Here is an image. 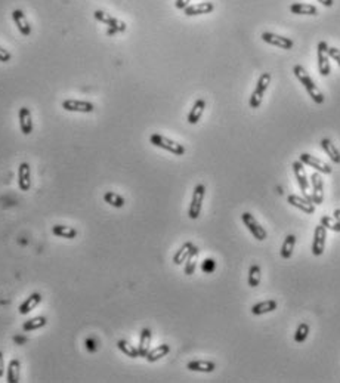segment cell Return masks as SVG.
Segmentation results:
<instances>
[{"instance_id": "obj_1", "label": "cell", "mask_w": 340, "mask_h": 383, "mask_svg": "<svg viewBox=\"0 0 340 383\" xmlns=\"http://www.w3.org/2000/svg\"><path fill=\"white\" fill-rule=\"evenodd\" d=\"M293 72L297 77V80L303 85L305 91L308 92V95L314 99V102L316 104H322L324 102V95L319 92V89L316 88V85L314 83V80L311 79V75L306 72V70L302 65H294L293 67Z\"/></svg>"}, {"instance_id": "obj_2", "label": "cell", "mask_w": 340, "mask_h": 383, "mask_svg": "<svg viewBox=\"0 0 340 383\" xmlns=\"http://www.w3.org/2000/svg\"><path fill=\"white\" fill-rule=\"evenodd\" d=\"M149 142L154 145V146H158V148H163L169 152H172V154L175 156H184L185 154V146L182 144H178L172 139H169L163 135H158V133H154L149 136Z\"/></svg>"}, {"instance_id": "obj_3", "label": "cell", "mask_w": 340, "mask_h": 383, "mask_svg": "<svg viewBox=\"0 0 340 383\" xmlns=\"http://www.w3.org/2000/svg\"><path fill=\"white\" fill-rule=\"evenodd\" d=\"M271 85V74L269 72H264L256 85V89L253 91L251 96H250V107L251 108H259L264 99V95L267 92V89Z\"/></svg>"}, {"instance_id": "obj_4", "label": "cell", "mask_w": 340, "mask_h": 383, "mask_svg": "<svg viewBox=\"0 0 340 383\" xmlns=\"http://www.w3.org/2000/svg\"><path fill=\"white\" fill-rule=\"evenodd\" d=\"M241 219H243V222H244V225L247 226V229L248 231L253 234V237L256 239V240H259V241H264V240H267V237H268V234H267V231H265V228L258 222V219L254 217L251 213H248V212H244L243 215H241Z\"/></svg>"}, {"instance_id": "obj_5", "label": "cell", "mask_w": 340, "mask_h": 383, "mask_svg": "<svg viewBox=\"0 0 340 383\" xmlns=\"http://www.w3.org/2000/svg\"><path fill=\"white\" fill-rule=\"evenodd\" d=\"M206 195V187L203 184H198L194 188L193 192V200L190 203V209H188V216L191 219H197L201 213V207H203V200Z\"/></svg>"}, {"instance_id": "obj_6", "label": "cell", "mask_w": 340, "mask_h": 383, "mask_svg": "<svg viewBox=\"0 0 340 383\" xmlns=\"http://www.w3.org/2000/svg\"><path fill=\"white\" fill-rule=\"evenodd\" d=\"M94 15H95V18H97L99 23L108 25L107 34H116V33H123V31H126V24H124V23H121V21H119L117 18H114V17L105 14L104 11H95Z\"/></svg>"}, {"instance_id": "obj_7", "label": "cell", "mask_w": 340, "mask_h": 383, "mask_svg": "<svg viewBox=\"0 0 340 383\" xmlns=\"http://www.w3.org/2000/svg\"><path fill=\"white\" fill-rule=\"evenodd\" d=\"M316 55H318V70H319V74L324 75V77H327V75L331 72V68H330V61H328V45L327 42H319L318 46H316Z\"/></svg>"}, {"instance_id": "obj_8", "label": "cell", "mask_w": 340, "mask_h": 383, "mask_svg": "<svg viewBox=\"0 0 340 383\" xmlns=\"http://www.w3.org/2000/svg\"><path fill=\"white\" fill-rule=\"evenodd\" d=\"M293 172H294V176H296V181L300 187V191L303 194V197L306 200H311L312 201V197L308 194V188H309V182H308V176L305 173V168H303V163L300 160L294 162L293 163Z\"/></svg>"}, {"instance_id": "obj_9", "label": "cell", "mask_w": 340, "mask_h": 383, "mask_svg": "<svg viewBox=\"0 0 340 383\" xmlns=\"http://www.w3.org/2000/svg\"><path fill=\"white\" fill-rule=\"evenodd\" d=\"M261 37H262L264 42H267V43H269V45H272V46H277V48H280V49L289 50V49H291V48L294 46V42H293L291 39L284 37V36H278V34H274V33H269V31L262 33Z\"/></svg>"}, {"instance_id": "obj_10", "label": "cell", "mask_w": 340, "mask_h": 383, "mask_svg": "<svg viewBox=\"0 0 340 383\" xmlns=\"http://www.w3.org/2000/svg\"><path fill=\"white\" fill-rule=\"evenodd\" d=\"M62 108L71 113H92L95 105L89 101H77V99H65L62 102Z\"/></svg>"}, {"instance_id": "obj_11", "label": "cell", "mask_w": 340, "mask_h": 383, "mask_svg": "<svg viewBox=\"0 0 340 383\" xmlns=\"http://www.w3.org/2000/svg\"><path fill=\"white\" fill-rule=\"evenodd\" d=\"M325 239H327V229H325V226H322V225L319 223L318 226H315V231H314L312 253H314L315 256H321V255L324 253Z\"/></svg>"}, {"instance_id": "obj_12", "label": "cell", "mask_w": 340, "mask_h": 383, "mask_svg": "<svg viewBox=\"0 0 340 383\" xmlns=\"http://www.w3.org/2000/svg\"><path fill=\"white\" fill-rule=\"evenodd\" d=\"M299 160H300L303 165H308L309 168H314L315 170H319V173L330 175V173L333 172V169H331L327 163H324L322 160H319V159H316V157L308 154V152H303V154H300V159H299Z\"/></svg>"}, {"instance_id": "obj_13", "label": "cell", "mask_w": 340, "mask_h": 383, "mask_svg": "<svg viewBox=\"0 0 340 383\" xmlns=\"http://www.w3.org/2000/svg\"><path fill=\"white\" fill-rule=\"evenodd\" d=\"M311 184H312V203L314 204H322L324 201V181L319 176V173L311 175Z\"/></svg>"}, {"instance_id": "obj_14", "label": "cell", "mask_w": 340, "mask_h": 383, "mask_svg": "<svg viewBox=\"0 0 340 383\" xmlns=\"http://www.w3.org/2000/svg\"><path fill=\"white\" fill-rule=\"evenodd\" d=\"M215 11V5L212 2H201V3H194V5H188L184 9V14L187 17H197V15H206V14H212Z\"/></svg>"}, {"instance_id": "obj_15", "label": "cell", "mask_w": 340, "mask_h": 383, "mask_svg": "<svg viewBox=\"0 0 340 383\" xmlns=\"http://www.w3.org/2000/svg\"><path fill=\"white\" fill-rule=\"evenodd\" d=\"M18 185L21 191H30L31 188V172L28 163H21L18 168Z\"/></svg>"}, {"instance_id": "obj_16", "label": "cell", "mask_w": 340, "mask_h": 383, "mask_svg": "<svg viewBox=\"0 0 340 383\" xmlns=\"http://www.w3.org/2000/svg\"><path fill=\"white\" fill-rule=\"evenodd\" d=\"M287 203L291 204V206H294V207H297L299 210H302V212H305V213H308V215H311V213L315 212V204H314L311 200H306L305 197L289 195V197H287Z\"/></svg>"}, {"instance_id": "obj_17", "label": "cell", "mask_w": 340, "mask_h": 383, "mask_svg": "<svg viewBox=\"0 0 340 383\" xmlns=\"http://www.w3.org/2000/svg\"><path fill=\"white\" fill-rule=\"evenodd\" d=\"M43 300V297H42V294L40 293H31L21 305H20V308H18V311H20V314L21 315H27V314H30L36 306L40 303Z\"/></svg>"}, {"instance_id": "obj_18", "label": "cell", "mask_w": 340, "mask_h": 383, "mask_svg": "<svg viewBox=\"0 0 340 383\" xmlns=\"http://www.w3.org/2000/svg\"><path fill=\"white\" fill-rule=\"evenodd\" d=\"M18 119H20L21 132H23L24 135H30V133L33 132V119H31V111H30V108H27V107L20 108Z\"/></svg>"}, {"instance_id": "obj_19", "label": "cell", "mask_w": 340, "mask_h": 383, "mask_svg": "<svg viewBox=\"0 0 340 383\" xmlns=\"http://www.w3.org/2000/svg\"><path fill=\"white\" fill-rule=\"evenodd\" d=\"M12 18H14V21H15V24H17V27H18V30L23 36L31 34V25L28 24V21H27V18H25V15L21 9H15L12 12Z\"/></svg>"}, {"instance_id": "obj_20", "label": "cell", "mask_w": 340, "mask_h": 383, "mask_svg": "<svg viewBox=\"0 0 340 383\" xmlns=\"http://www.w3.org/2000/svg\"><path fill=\"white\" fill-rule=\"evenodd\" d=\"M151 339H152L151 330L149 329H142L141 330V336H139V345H138L139 357H146V354L149 352V348H151Z\"/></svg>"}, {"instance_id": "obj_21", "label": "cell", "mask_w": 340, "mask_h": 383, "mask_svg": "<svg viewBox=\"0 0 340 383\" xmlns=\"http://www.w3.org/2000/svg\"><path fill=\"white\" fill-rule=\"evenodd\" d=\"M277 310V302L274 299H269V300H264V302H259L256 303L251 308V314L253 315H264V314H268V312H272Z\"/></svg>"}, {"instance_id": "obj_22", "label": "cell", "mask_w": 340, "mask_h": 383, "mask_svg": "<svg viewBox=\"0 0 340 383\" xmlns=\"http://www.w3.org/2000/svg\"><path fill=\"white\" fill-rule=\"evenodd\" d=\"M204 108H206V101L201 99V98L197 99V101L194 102V105H193L190 114H188V123H190V124H197V123L200 121L203 113H204Z\"/></svg>"}, {"instance_id": "obj_23", "label": "cell", "mask_w": 340, "mask_h": 383, "mask_svg": "<svg viewBox=\"0 0 340 383\" xmlns=\"http://www.w3.org/2000/svg\"><path fill=\"white\" fill-rule=\"evenodd\" d=\"M187 368L191 371H200V373H212L216 368V364L213 361H201L195 359L187 364Z\"/></svg>"}, {"instance_id": "obj_24", "label": "cell", "mask_w": 340, "mask_h": 383, "mask_svg": "<svg viewBox=\"0 0 340 383\" xmlns=\"http://www.w3.org/2000/svg\"><path fill=\"white\" fill-rule=\"evenodd\" d=\"M321 146H322V149L327 152V156L331 159V162H334L336 165H340V151H339L337 146L331 142V139H328V138L321 139Z\"/></svg>"}, {"instance_id": "obj_25", "label": "cell", "mask_w": 340, "mask_h": 383, "mask_svg": "<svg viewBox=\"0 0 340 383\" xmlns=\"http://www.w3.org/2000/svg\"><path fill=\"white\" fill-rule=\"evenodd\" d=\"M52 234L56 237H61V239L73 240L77 237V229L73 226H68V225H55V226H52Z\"/></svg>"}, {"instance_id": "obj_26", "label": "cell", "mask_w": 340, "mask_h": 383, "mask_svg": "<svg viewBox=\"0 0 340 383\" xmlns=\"http://www.w3.org/2000/svg\"><path fill=\"white\" fill-rule=\"evenodd\" d=\"M169 352H170V346L167 343H163V345H160L154 349H149V352L146 354L145 358H146L148 362H155V361L161 359L163 357H166Z\"/></svg>"}, {"instance_id": "obj_27", "label": "cell", "mask_w": 340, "mask_h": 383, "mask_svg": "<svg viewBox=\"0 0 340 383\" xmlns=\"http://www.w3.org/2000/svg\"><path fill=\"white\" fill-rule=\"evenodd\" d=\"M20 373H21V362L14 358L8 365V383H20Z\"/></svg>"}, {"instance_id": "obj_28", "label": "cell", "mask_w": 340, "mask_h": 383, "mask_svg": "<svg viewBox=\"0 0 340 383\" xmlns=\"http://www.w3.org/2000/svg\"><path fill=\"white\" fill-rule=\"evenodd\" d=\"M290 11L291 14H296V15H316L318 14V9L314 6V5H305V3H293L290 6Z\"/></svg>"}, {"instance_id": "obj_29", "label": "cell", "mask_w": 340, "mask_h": 383, "mask_svg": "<svg viewBox=\"0 0 340 383\" xmlns=\"http://www.w3.org/2000/svg\"><path fill=\"white\" fill-rule=\"evenodd\" d=\"M193 247H194V244H193L191 241L182 244V247H181V249L175 253V256H173V263H175V265H181V263H184V262L187 261V258L190 256Z\"/></svg>"}, {"instance_id": "obj_30", "label": "cell", "mask_w": 340, "mask_h": 383, "mask_svg": "<svg viewBox=\"0 0 340 383\" xmlns=\"http://www.w3.org/2000/svg\"><path fill=\"white\" fill-rule=\"evenodd\" d=\"M294 246H296V236H293V234L287 236L284 243H283V246H281V258L290 259L291 255H293Z\"/></svg>"}, {"instance_id": "obj_31", "label": "cell", "mask_w": 340, "mask_h": 383, "mask_svg": "<svg viewBox=\"0 0 340 383\" xmlns=\"http://www.w3.org/2000/svg\"><path fill=\"white\" fill-rule=\"evenodd\" d=\"M104 201H105L107 204L116 207V209H120V207H123V206L126 204L124 198H123L120 194L114 192V191H107V192L104 194Z\"/></svg>"}, {"instance_id": "obj_32", "label": "cell", "mask_w": 340, "mask_h": 383, "mask_svg": "<svg viewBox=\"0 0 340 383\" xmlns=\"http://www.w3.org/2000/svg\"><path fill=\"white\" fill-rule=\"evenodd\" d=\"M198 253H200L198 247L194 246L193 250H191V253H190V256H188L187 261H185V274H187V275H193V274H194V271H195V268H197Z\"/></svg>"}, {"instance_id": "obj_33", "label": "cell", "mask_w": 340, "mask_h": 383, "mask_svg": "<svg viewBox=\"0 0 340 383\" xmlns=\"http://www.w3.org/2000/svg\"><path fill=\"white\" fill-rule=\"evenodd\" d=\"M48 324V320L45 317H34L31 320H27L24 324H23V330L24 332H33V330H37V329H42Z\"/></svg>"}, {"instance_id": "obj_34", "label": "cell", "mask_w": 340, "mask_h": 383, "mask_svg": "<svg viewBox=\"0 0 340 383\" xmlns=\"http://www.w3.org/2000/svg\"><path fill=\"white\" fill-rule=\"evenodd\" d=\"M261 278H262V272H261V266L259 265H253L248 269V286L250 287H258L261 284Z\"/></svg>"}, {"instance_id": "obj_35", "label": "cell", "mask_w": 340, "mask_h": 383, "mask_svg": "<svg viewBox=\"0 0 340 383\" xmlns=\"http://www.w3.org/2000/svg\"><path fill=\"white\" fill-rule=\"evenodd\" d=\"M117 348H119L126 357H130V358H138V357H139L138 348L132 346V345H130L129 342H126V340H119V342H117Z\"/></svg>"}, {"instance_id": "obj_36", "label": "cell", "mask_w": 340, "mask_h": 383, "mask_svg": "<svg viewBox=\"0 0 340 383\" xmlns=\"http://www.w3.org/2000/svg\"><path fill=\"white\" fill-rule=\"evenodd\" d=\"M309 326L306 323H300L299 327L296 329V333H294V340L296 343H303L306 339H308V335H309Z\"/></svg>"}, {"instance_id": "obj_37", "label": "cell", "mask_w": 340, "mask_h": 383, "mask_svg": "<svg viewBox=\"0 0 340 383\" xmlns=\"http://www.w3.org/2000/svg\"><path fill=\"white\" fill-rule=\"evenodd\" d=\"M321 225L325 226V229H331V231H334V233H340V223L331 216H322Z\"/></svg>"}, {"instance_id": "obj_38", "label": "cell", "mask_w": 340, "mask_h": 383, "mask_svg": "<svg viewBox=\"0 0 340 383\" xmlns=\"http://www.w3.org/2000/svg\"><path fill=\"white\" fill-rule=\"evenodd\" d=\"M201 269H203V272H206V274H212V272L216 269V262H215V259H210V258L204 259L203 263H201Z\"/></svg>"}, {"instance_id": "obj_39", "label": "cell", "mask_w": 340, "mask_h": 383, "mask_svg": "<svg viewBox=\"0 0 340 383\" xmlns=\"http://www.w3.org/2000/svg\"><path fill=\"white\" fill-rule=\"evenodd\" d=\"M328 56H331L340 67V50L337 48H330L328 46Z\"/></svg>"}, {"instance_id": "obj_40", "label": "cell", "mask_w": 340, "mask_h": 383, "mask_svg": "<svg viewBox=\"0 0 340 383\" xmlns=\"http://www.w3.org/2000/svg\"><path fill=\"white\" fill-rule=\"evenodd\" d=\"M11 53L6 50V49H3V48H0V62H9L11 61Z\"/></svg>"}, {"instance_id": "obj_41", "label": "cell", "mask_w": 340, "mask_h": 383, "mask_svg": "<svg viewBox=\"0 0 340 383\" xmlns=\"http://www.w3.org/2000/svg\"><path fill=\"white\" fill-rule=\"evenodd\" d=\"M190 2H191V0H176V2H175V6H176V9L184 11V9L190 5Z\"/></svg>"}, {"instance_id": "obj_42", "label": "cell", "mask_w": 340, "mask_h": 383, "mask_svg": "<svg viewBox=\"0 0 340 383\" xmlns=\"http://www.w3.org/2000/svg\"><path fill=\"white\" fill-rule=\"evenodd\" d=\"M86 348H88V351H97V342L94 340V339H88L86 340Z\"/></svg>"}, {"instance_id": "obj_43", "label": "cell", "mask_w": 340, "mask_h": 383, "mask_svg": "<svg viewBox=\"0 0 340 383\" xmlns=\"http://www.w3.org/2000/svg\"><path fill=\"white\" fill-rule=\"evenodd\" d=\"M3 374H5V358H3V354L0 352V377Z\"/></svg>"}, {"instance_id": "obj_44", "label": "cell", "mask_w": 340, "mask_h": 383, "mask_svg": "<svg viewBox=\"0 0 340 383\" xmlns=\"http://www.w3.org/2000/svg\"><path fill=\"white\" fill-rule=\"evenodd\" d=\"M318 2H319L321 5L327 6V8H331V6L334 5V0H318Z\"/></svg>"}, {"instance_id": "obj_45", "label": "cell", "mask_w": 340, "mask_h": 383, "mask_svg": "<svg viewBox=\"0 0 340 383\" xmlns=\"http://www.w3.org/2000/svg\"><path fill=\"white\" fill-rule=\"evenodd\" d=\"M333 215H334V219H336V220H337V222L340 223V209H336Z\"/></svg>"}]
</instances>
